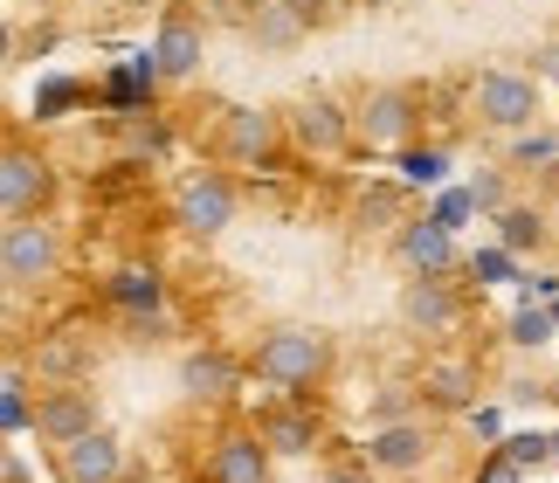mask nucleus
I'll use <instances>...</instances> for the list:
<instances>
[{"label": "nucleus", "mask_w": 559, "mask_h": 483, "mask_svg": "<svg viewBox=\"0 0 559 483\" xmlns=\"http://www.w3.org/2000/svg\"><path fill=\"white\" fill-rule=\"evenodd\" d=\"M546 401H559V380H552V387H546Z\"/></svg>", "instance_id": "41"}, {"label": "nucleus", "mask_w": 559, "mask_h": 483, "mask_svg": "<svg viewBox=\"0 0 559 483\" xmlns=\"http://www.w3.org/2000/svg\"><path fill=\"white\" fill-rule=\"evenodd\" d=\"M104 291H111V304H118V311H132L145 332L159 325V304H166L159 270H145V262H124V270H111V283H104Z\"/></svg>", "instance_id": "9"}, {"label": "nucleus", "mask_w": 559, "mask_h": 483, "mask_svg": "<svg viewBox=\"0 0 559 483\" xmlns=\"http://www.w3.org/2000/svg\"><path fill=\"white\" fill-rule=\"evenodd\" d=\"M469 214H477V208H469V187H442V201L428 208V222H436L442 235H456V228L469 222Z\"/></svg>", "instance_id": "24"}, {"label": "nucleus", "mask_w": 559, "mask_h": 483, "mask_svg": "<svg viewBox=\"0 0 559 483\" xmlns=\"http://www.w3.org/2000/svg\"><path fill=\"white\" fill-rule=\"evenodd\" d=\"M546 318H552V332H559V297H552V304H546Z\"/></svg>", "instance_id": "39"}, {"label": "nucleus", "mask_w": 559, "mask_h": 483, "mask_svg": "<svg viewBox=\"0 0 559 483\" xmlns=\"http://www.w3.org/2000/svg\"><path fill=\"white\" fill-rule=\"evenodd\" d=\"M511 339H519V345H546V339H559L552 318H546V304H519V318H511Z\"/></svg>", "instance_id": "25"}, {"label": "nucleus", "mask_w": 559, "mask_h": 483, "mask_svg": "<svg viewBox=\"0 0 559 483\" xmlns=\"http://www.w3.org/2000/svg\"><path fill=\"white\" fill-rule=\"evenodd\" d=\"M498 201H504V187H498V180H490V173H484V180L469 187V208H498Z\"/></svg>", "instance_id": "32"}, {"label": "nucleus", "mask_w": 559, "mask_h": 483, "mask_svg": "<svg viewBox=\"0 0 559 483\" xmlns=\"http://www.w3.org/2000/svg\"><path fill=\"white\" fill-rule=\"evenodd\" d=\"M284 8H290V14L311 28V21H325V14H332V0H284Z\"/></svg>", "instance_id": "31"}, {"label": "nucleus", "mask_w": 559, "mask_h": 483, "mask_svg": "<svg viewBox=\"0 0 559 483\" xmlns=\"http://www.w3.org/2000/svg\"><path fill=\"white\" fill-rule=\"evenodd\" d=\"M367 8H386V0H367Z\"/></svg>", "instance_id": "42"}, {"label": "nucleus", "mask_w": 559, "mask_h": 483, "mask_svg": "<svg viewBox=\"0 0 559 483\" xmlns=\"http://www.w3.org/2000/svg\"><path fill=\"white\" fill-rule=\"evenodd\" d=\"M28 414H35V401L21 387H0V435H14V428H28Z\"/></svg>", "instance_id": "28"}, {"label": "nucleus", "mask_w": 559, "mask_h": 483, "mask_svg": "<svg viewBox=\"0 0 559 483\" xmlns=\"http://www.w3.org/2000/svg\"><path fill=\"white\" fill-rule=\"evenodd\" d=\"M255 373H263L270 387H311L318 373H325V339L318 332H270L255 345Z\"/></svg>", "instance_id": "2"}, {"label": "nucleus", "mask_w": 559, "mask_h": 483, "mask_svg": "<svg viewBox=\"0 0 559 483\" xmlns=\"http://www.w3.org/2000/svg\"><path fill=\"white\" fill-rule=\"evenodd\" d=\"M532 160H552V139H519V166H532Z\"/></svg>", "instance_id": "33"}, {"label": "nucleus", "mask_w": 559, "mask_h": 483, "mask_svg": "<svg viewBox=\"0 0 559 483\" xmlns=\"http://www.w3.org/2000/svg\"><path fill=\"white\" fill-rule=\"evenodd\" d=\"M270 476V456L255 435H228L222 449H214V476L207 483H263Z\"/></svg>", "instance_id": "15"}, {"label": "nucleus", "mask_w": 559, "mask_h": 483, "mask_svg": "<svg viewBox=\"0 0 559 483\" xmlns=\"http://www.w3.org/2000/svg\"><path fill=\"white\" fill-rule=\"evenodd\" d=\"M477 483H525V470H519V463H504V456H490V463L477 470Z\"/></svg>", "instance_id": "30"}, {"label": "nucleus", "mask_w": 559, "mask_h": 483, "mask_svg": "<svg viewBox=\"0 0 559 483\" xmlns=\"http://www.w3.org/2000/svg\"><path fill=\"white\" fill-rule=\"evenodd\" d=\"M49 187H56V173H49V160H41V152H21V145L0 152V214L28 222V214L49 201Z\"/></svg>", "instance_id": "4"}, {"label": "nucleus", "mask_w": 559, "mask_h": 483, "mask_svg": "<svg viewBox=\"0 0 559 483\" xmlns=\"http://www.w3.org/2000/svg\"><path fill=\"white\" fill-rule=\"evenodd\" d=\"M325 483H367V476H359V470H338V476H325Z\"/></svg>", "instance_id": "37"}, {"label": "nucleus", "mask_w": 559, "mask_h": 483, "mask_svg": "<svg viewBox=\"0 0 559 483\" xmlns=\"http://www.w3.org/2000/svg\"><path fill=\"white\" fill-rule=\"evenodd\" d=\"M532 111H539V83H532V76H511V70L477 76V118L484 125L519 131V125H532Z\"/></svg>", "instance_id": "5"}, {"label": "nucleus", "mask_w": 559, "mask_h": 483, "mask_svg": "<svg viewBox=\"0 0 559 483\" xmlns=\"http://www.w3.org/2000/svg\"><path fill=\"white\" fill-rule=\"evenodd\" d=\"M180 380H187V393H228V387H235V360H222V353H193V360L180 366Z\"/></svg>", "instance_id": "18"}, {"label": "nucleus", "mask_w": 559, "mask_h": 483, "mask_svg": "<svg viewBox=\"0 0 559 483\" xmlns=\"http://www.w3.org/2000/svg\"><path fill=\"white\" fill-rule=\"evenodd\" d=\"M28 428L41 435V443H56V449H70L76 435H91L97 428V401H91V387H49L35 401V414H28Z\"/></svg>", "instance_id": "3"}, {"label": "nucleus", "mask_w": 559, "mask_h": 483, "mask_svg": "<svg viewBox=\"0 0 559 483\" xmlns=\"http://www.w3.org/2000/svg\"><path fill=\"white\" fill-rule=\"evenodd\" d=\"M290 131H297L305 152H338V145H346V111H338L332 97H305L297 118H290Z\"/></svg>", "instance_id": "12"}, {"label": "nucleus", "mask_w": 559, "mask_h": 483, "mask_svg": "<svg viewBox=\"0 0 559 483\" xmlns=\"http://www.w3.org/2000/svg\"><path fill=\"white\" fill-rule=\"evenodd\" d=\"M401 262H407L415 276H449V270H456V235H442V228L421 214V222L401 228Z\"/></svg>", "instance_id": "10"}, {"label": "nucleus", "mask_w": 559, "mask_h": 483, "mask_svg": "<svg viewBox=\"0 0 559 483\" xmlns=\"http://www.w3.org/2000/svg\"><path fill=\"white\" fill-rule=\"evenodd\" d=\"M222 145H228L235 166H270L276 160V118L270 111H228Z\"/></svg>", "instance_id": "11"}, {"label": "nucleus", "mask_w": 559, "mask_h": 483, "mask_svg": "<svg viewBox=\"0 0 559 483\" xmlns=\"http://www.w3.org/2000/svg\"><path fill=\"white\" fill-rule=\"evenodd\" d=\"M469 270H477L484 283H519V262H511V249H477V256H469Z\"/></svg>", "instance_id": "27"}, {"label": "nucleus", "mask_w": 559, "mask_h": 483, "mask_svg": "<svg viewBox=\"0 0 559 483\" xmlns=\"http://www.w3.org/2000/svg\"><path fill=\"white\" fill-rule=\"evenodd\" d=\"M421 449H428V435H421L415 422H394V428H380L373 443H367V456H373L380 470H415Z\"/></svg>", "instance_id": "16"}, {"label": "nucleus", "mask_w": 559, "mask_h": 483, "mask_svg": "<svg viewBox=\"0 0 559 483\" xmlns=\"http://www.w3.org/2000/svg\"><path fill=\"white\" fill-rule=\"evenodd\" d=\"M270 449H284V456H305L318 443V422H305V414H270Z\"/></svg>", "instance_id": "20"}, {"label": "nucleus", "mask_w": 559, "mask_h": 483, "mask_svg": "<svg viewBox=\"0 0 559 483\" xmlns=\"http://www.w3.org/2000/svg\"><path fill=\"white\" fill-rule=\"evenodd\" d=\"M498 235H504L498 249H539L546 228H539V214H532V208H504V214H498Z\"/></svg>", "instance_id": "22"}, {"label": "nucleus", "mask_w": 559, "mask_h": 483, "mask_svg": "<svg viewBox=\"0 0 559 483\" xmlns=\"http://www.w3.org/2000/svg\"><path fill=\"white\" fill-rule=\"evenodd\" d=\"M118 483H153V470H118Z\"/></svg>", "instance_id": "36"}, {"label": "nucleus", "mask_w": 559, "mask_h": 483, "mask_svg": "<svg viewBox=\"0 0 559 483\" xmlns=\"http://www.w3.org/2000/svg\"><path fill=\"white\" fill-rule=\"evenodd\" d=\"M249 28H255V42H263V49H290V42L305 35V21H297V14L284 8V0H255Z\"/></svg>", "instance_id": "17"}, {"label": "nucleus", "mask_w": 559, "mask_h": 483, "mask_svg": "<svg viewBox=\"0 0 559 483\" xmlns=\"http://www.w3.org/2000/svg\"><path fill=\"white\" fill-rule=\"evenodd\" d=\"M504 463H519V470H546L552 463V443H546V435L539 428H519V435H504Z\"/></svg>", "instance_id": "21"}, {"label": "nucleus", "mask_w": 559, "mask_h": 483, "mask_svg": "<svg viewBox=\"0 0 559 483\" xmlns=\"http://www.w3.org/2000/svg\"><path fill=\"white\" fill-rule=\"evenodd\" d=\"M56 262H62V241L49 222H8L0 228V276L8 283H49L56 276Z\"/></svg>", "instance_id": "1"}, {"label": "nucleus", "mask_w": 559, "mask_h": 483, "mask_svg": "<svg viewBox=\"0 0 559 483\" xmlns=\"http://www.w3.org/2000/svg\"><path fill=\"white\" fill-rule=\"evenodd\" d=\"M532 297H546V304H552V297H559V283H552V276H532V283H525V304H532Z\"/></svg>", "instance_id": "34"}, {"label": "nucleus", "mask_w": 559, "mask_h": 483, "mask_svg": "<svg viewBox=\"0 0 559 483\" xmlns=\"http://www.w3.org/2000/svg\"><path fill=\"white\" fill-rule=\"evenodd\" d=\"M8 49H14V35H8V28H0V62H8Z\"/></svg>", "instance_id": "38"}, {"label": "nucleus", "mask_w": 559, "mask_h": 483, "mask_svg": "<svg viewBox=\"0 0 559 483\" xmlns=\"http://www.w3.org/2000/svg\"><path fill=\"white\" fill-rule=\"evenodd\" d=\"M76 97H83V83H70V76L41 83V91H35V118H62V104H76Z\"/></svg>", "instance_id": "26"}, {"label": "nucleus", "mask_w": 559, "mask_h": 483, "mask_svg": "<svg viewBox=\"0 0 559 483\" xmlns=\"http://www.w3.org/2000/svg\"><path fill=\"white\" fill-rule=\"evenodd\" d=\"M228 222H235V187L222 180V173H193V180L180 187V228L222 235Z\"/></svg>", "instance_id": "7"}, {"label": "nucleus", "mask_w": 559, "mask_h": 483, "mask_svg": "<svg viewBox=\"0 0 559 483\" xmlns=\"http://www.w3.org/2000/svg\"><path fill=\"white\" fill-rule=\"evenodd\" d=\"M436 393H442V401H469V373L463 366H442L436 373Z\"/></svg>", "instance_id": "29"}, {"label": "nucleus", "mask_w": 559, "mask_h": 483, "mask_svg": "<svg viewBox=\"0 0 559 483\" xmlns=\"http://www.w3.org/2000/svg\"><path fill=\"white\" fill-rule=\"evenodd\" d=\"M56 463H62V483H118L124 443L111 428H91V435H76L70 449H56Z\"/></svg>", "instance_id": "6"}, {"label": "nucleus", "mask_w": 559, "mask_h": 483, "mask_svg": "<svg viewBox=\"0 0 559 483\" xmlns=\"http://www.w3.org/2000/svg\"><path fill=\"white\" fill-rule=\"evenodd\" d=\"M76 366H83L76 339H49V345H41V353H35V373H49L56 387H70V373H76Z\"/></svg>", "instance_id": "23"}, {"label": "nucleus", "mask_w": 559, "mask_h": 483, "mask_svg": "<svg viewBox=\"0 0 559 483\" xmlns=\"http://www.w3.org/2000/svg\"><path fill=\"white\" fill-rule=\"evenodd\" d=\"M153 70H159V83H187L201 70V21L193 14H166V28L153 42Z\"/></svg>", "instance_id": "8"}, {"label": "nucleus", "mask_w": 559, "mask_h": 483, "mask_svg": "<svg viewBox=\"0 0 559 483\" xmlns=\"http://www.w3.org/2000/svg\"><path fill=\"white\" fill-rule=\"evenodd\" d=\"M407 131H415V97H407V91L367 97V139L373 145H407Z\"/></svg>", "instance_id": "14"}, {"label": "nucleus", "mask_w": 559, "mask_h": 483, "mask_svg": "<svg viewBox=\"0 0 559 483\" xmlns=\"http://www.w3.org/2000/svg\"><path fill=\"white\" fill-rule=\"evenodd\" d=\"M401 311H407V325H421V332H449V325H456V297H449L442 276H415L407 297H401Z\"/></svg>", "instance_id": "13"}, {"label": "nucleus", "mask_w": 559, "mask_h": 483, "mask_svg": "<svg viewBox=\"0 0 559 483\" xmlns=\"http://www.w3.org/2000/svg\"><path fill=\"white\" fill-rule=\"evenodd\" d=\"M401 180L407 187H442L449 180V152H436V145H401Z\"/></svg>", "instance_id": "19"}, {"label": "nucleus", "mask_w": 559, "mask_h": 483, "mask_svg": "<svg viewBox=\"0 0 559 483\" xmlns=\"http://www.w3.org/2000/svg\"><path fill=\"white\" fill-rule=\"evenodd\" d=\"M546 443H552V463H559V435H546Z\"/></svg>", "instance_id": "40"}, {"label": "nucleus", "mask_w": 559, "mask_h": 483, "mask_svg": "<svg viewBox=\"0 0 559 483\" xmlns=\"http://www.w3.org/2000/svg\"><path fill=\"white\" fill-rule=\"evenodd\" d=\"M539 70H546V76L559 83V49H539Z\"/></svg>", "instance_id": "35"}]
</instances>
